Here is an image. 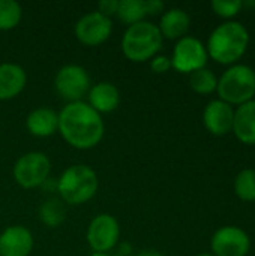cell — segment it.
Listing matches in <instances>:
<instances>
[{"label": "cell", "instance_id": "20", "mask_svg": "<svg viewBox=\"0 0 255 256\" xmlns=\"http://www.w3.org/2000/svg\"><path fill=\"white\" fill-rule=\"evenodd\" d=\"M116 16L128 27L143 21L146 16L144 0H119Z\"/></svg>", "mask_w": 255, "mask_h": 256}, {"label": "cell", "instance_id": "19", "mask_svg": "<svg viewBox=\"0 0 255 256\" xmlns=\"http://www.w3.org/2000/svg\"><path fill=\"white\" fill-rule=\"evenodd\" d=\"M39 220L48 228H57L65 222L66 218V207L65 202L59 198H50L44 201L38 208Z\"/></svg>", "mask_w": 255, "mask_h": 256}, {"label": "cell", "instance_id": "13", "mask_svg": "<svg viewBox=\"0 0 255 256\" xmlns=\"http://www.w3.org/2000/svg\"><path fill=\"white\" fill-rule=\"evenodd\" d=\"M33 246V236L23 225L8 226L0 234V256H29Z\"/></svg>", "mask_w": 255, "mask_h": 256}, {"label": "cell", "instance_id": "15", "mask_svg": "<svg viewBox=\"0 0 255 256\" xmlns=\"http://www.w3.org/2000/svg\"><path fill=\"white\" fill-rule=\"evenodd\" d=\"M87 94H89L87 104L101 116L116 111L120 105V92L110 81H101L92 86Z\"/></svg>", "mask_w": 255, "mask_h": 256}, {"label": "cell", "instance_id": "9", "mask_svg": "<svg viewBox=\"0 0 255 256\" xmlns=\"http://www.w3.org/2000/svg\"><path fill=\"white\" fill-rule=\"evenodd\" d=\"M86 238L93 252H110L117 246L120 240L119 220L108 213L95 216L89 224Z\"/></svg>", "mask_w": 255, "mask_h": 256}, {"label": "cell", "instance_id": "29", "mask_svg": "<svg viewBox=\"0 0 255 256\" xmlns=\"http://www.w3.org/2000/svg\"><path fill=\"white\" fill-rule=\"evenodd\" d=\"M90 256H110L108 254H102V252H93L90 254Z\"/></svg>", "mask_w": 255, "mask_h": 256}, {"label": "cell", "instance_id": "21", "mask_svg": "<svg viewBox=\"0 0 255 256\" xmlns=\"http://www.w3.org/2000/svg\"><path fill=\"white\" fill-rule=\"evenodd\" d=\"M23 18V8L17 0H0V32L15 28Z\"/></svg>", "mask_w": 255, "mask_h": 256}, {"label": "cell", "instance_id": "8", "mask_svg": "<svg viewBox=\"0 0 255 256\" xmlns=\"http://www.w3.org/2000/svg\"><path fill=\"white\" fill-rule=\"evenodd\" d=\"M207 50L203 42L194 36H183L176 42L171 56V68L180 74H192L207 63Z\"/></svg>", "mask_w": 255, "mask_h": 256}, {"label": "cell", "instance_id": "1", "mask_svg": "<svg viewBox=\"0 0 255 256\" xmlns=\"http://www.w3.org/2000/svg\"><path fill=\"white\" fill-rule=\"evenodd\" d=\"M105 132L102 116L87 102L66 104L59 112V134L77 150H90L96 147Z\"/></svg>", "mask_w": 255, "mask_h": 256}, {"label": "cell", "instance_id": "16", "mask_svg": "<svg viewBox=\"0 0 255 256\" xmlns=\"http://www.w3.org/2000/svg\"><path fill=\"white\" fill-rule=\"evenodd\" d=\"M26 128L30 135L36 138L53 136L56 132H59V114L48 106L35 108L26 118Z\"/></svg>", "mask_w": 255, "mask_h": 256}, {"label": "cell", "instance_id": "28", "mask_svg": "<svg viewBox=\"0 0 255 256\" xmlns=\"http://www.w3.org/2000/svg\"><path fill=\"white\" fill-rule=\"evenodd\" d=\"M135 256H164L161 252L153 250V249H147V250H141L140 254H137Z\"/></svg>", "mask_w": 255, "mask_h": 256}, {"label": "cell", "instance_id": "18", "mask_svg": "<svg viewBox=\"0 0 255 256\" xmlns=\"http://www.w3.org/2000/svg\"><path fill=\"white\" fill-rule=\"evenodd\" d=\"M191 24V18L188 12H185L180 8H171L165 10L161 16V21L158 24V28L162 34V38L167 39H182Z\"/></svg>", "mask_w": 255, "mask_h": 256}, {"label": "cell", "instance_id": "26", "mask_svg": "<svg viewBox=\"0 0 255 256\" xmlns=\"http://www.w3.org/2000/svg\"><path fill=\"white\" fill-rule=\"evenodd\" d=\"M117 8H119V0H101L98 3V12L102 14L107 18H111L117 14Z\"/></svg>", "mask_w": 255, "mask_h": 256}, {"label": "cell", "instance_id": "3", "mask_svg": "<svg viewBox=\"0 0 255 256\" xmlns=\"http://www.w3.org/2000/svg\"><path fill=\"white\" fill-rule=\"evenodd\" d=\"M98 189V174L89 165H71L57 178V192L60 200L69 206L86 204L96 195Z\"/></svg>", "mask_w": 255, "mask_h": 256}, {"label": "cell", "instance_id": "27", "mask_svg": "<svg viewBox=\"0 0 255 256\" xmlns=\"http://www.w3.org/2000/svg\"><path fill=\"white\" fill-rule=\"evenodd\" d=\"M164 2L161 0H144V9L146 15H159L164 12Z\"/></svg>", "mask_w": 255, "mask_h": 256}, {"label": "cell", "instance_id": "30", "mask_svg": "<svg viewBox=\"0 0 255 256\" xmlns=\"http://www.w3.org/2000/svg\"><path fill=\"white\" fill-rule=\"evenodd\" d=\"M197 256H215L213 254H201V255H197Z\"/></svg>", "mask_w": 255, "mask_h": 256}, {"label": "cell", "instance_id": "5", "mask_svg": "<svg viewBox=\"0 0 255 256\" xmlns=\"http://www.w3.org/2000/svg\"><path fill=\"white\" fill-rule=\"evenodd\" d=\"M216 92L228 105H242L255 94V70L246 64H233L218 80Z\"/></svg>", "mask_w": 255, "mask_h": 256}, {"label": "cell", "instance_id": "4", "mask_svg": "<svg viewBox=\"0 0 255 256\" xmlns=\"http://www.w3.org/2000/svg\"><path fill=\"white\" fill-rule=\"evenodd\" d=\"M162 39L158 26L143 20L126 28L122 38V52L128 60L143 63L158 56V51L162 48Z\"/></svg>", "mask_w": 255, "mask_h": 256}, {"label": "cell", "instance_id": "24", "mask_svg": "<svg viewBox=\"0 0 255 256\" xmlns=\"http://www.w3.org/2000/svg\"><path fill=\"white\" fill-rule=\"evenodd\" d=\"M213 12L222 18H233L243 9V2L240 0H213L210 3Z\"/></svg>", "mask_w": 255, "mask_h": 256}, {"label": "cell", "instance_id": "22", "mask_svg": "<svg viewBox=\"0 0 255 256\" xmlns=\"http://www.w3.org/2000/svg\"><path fill=\"white\" fill-rule=\"evenodd\" d=\"M189 86L198 94H210L216 90L218 78L215 76V74L210 69L201 68V69L189 74Z\"/></svg>", "mask_w": 255, "mask_h": 256}, {"label": "cell", "instance_id": "2", "mask_svg": "<svg viewBox=\"0 0 255 256\" xmlns=\"http://www.w3.org/2000/svg\"><path fill=\"white\" fill-rule=\"evenodd\" d=\"M249 44V33L246 27L237 21H227L218 26L209 36L207 56L216 63H236L246 51Z\"/></svg>", "mask_w": 255, "mask_h": 256}, {"label": "cell", "instance_id": "7", "mask_svg": "<svg viewBox=\"0 0 255 256\" xmlns=\"http://www.w3.org/2000/svg\"><path fill=\"white\" fill-rule=\"evenodd\" d=\"M90 75L86 68L80 64H65L54 76V87L57 94L68 104L80 102L90 90Z\"/></svg>", "mask_w": 255, "mask_h": 256}, {"label": "cell", "instance_id": "17", "mask_svg": "<svg viewBox=\"0 0 255 256\" xmlns=\"http://www.w3.org/2000/svg\"><path fill=\"white\" fill-rule=\"evenodd\" d=\"M233 132L243 144L255 146V100L237 106L234 111Z\"/></svg>", "mask_w": 255, "mask_h": 256}, {"label": "cell", "instance_id": "10", "mask_svg": "<svg viewBox=\"0 0 255 256\" xmlns=\"http://www.w3.org/2000/svg\"><path fill=\"white\" fill-rule=\"evenodd\" d=\"M77 39L86 46H98L104 44L113 33L111 18L104 16L98 10L83 15L74 27Z\"/></svg>", "mask_w": 255, "mask_h": 256}, {"label": "cell", "instance_id": "6", "mask_svg": "<svg viewBox=\"0 0 255 256\" xmlns=\"http://www.w3.org/2000/svg\"><path fill=\"white\" fill-rule=\"evenodd\" d=\"M51 162L42 152H29L20 156L14 165L12 174L17 184L23 189L41 188L48 178Z\"/></svg>", "mask_w": 255, "mask_h": 256}, {"label": "cell", "instance_id": "14", "mask_svg": "<svg viewBox=\"0 0 255 256\" xmlns=\"http://www.w3.org/2000/svg\"><path fill=\"white\" fill-rule=\"evenodd\" d=\"M27 84V74L17 63H0V100L17 98Z\"/></svg>", "mask_w": 255, "mask_h": 256}, {"label": "cell", "instance_id": "25", "mask_svg": "<svg viewBox=\"0 0 255 256\" xmlns=\"http://www.w3.org/2000/svg\"><path fill=\"white\" fill-rule=\"evenodd\" d=\"M150 69L155 74H165L171 69V60L167 56H155L150 60Z\"/></svg>", "mask_w": 255, "mask_h": 256}, {"label": "cell", "instance_id": "11", "mask_svg": "<svg viewBox=\"0 0 255 256\" xmlns=\"http://www.w3.org/2000/svg\"><path fill=\"white\" fill-rule=\"evenodd\" d=\"M210 248L215 256H246L251 249V240L239 226H222L213 234Z\"/></svg>", "mask_w": 255, "mask_h": 256}, {"label": "cell", "instance_id": "12", "mask_svg": "<svg viewBox=\"0 0 255 256\" xmlns=\"http://www.w3.org/2000/svg\"><path fill=\"white\" fill-rule=\"evenodd\" d=\"M234 110L227 102L216 99L210 100L203 112V123L206 129L215 136H224L233 130Z\"/></svg>", "mask_w": 255, "mask_h": 256}, {"label": "cell", "instance_id": "23", "mask_svg": "<svg viewBox=\"0 0 255 256\" xmlns=\"http://www.w3.org/2000/svg\"><path fill=\"white\" fill-rule=\"evenodd\" d=\"M234 192L242 201H255V170L246 168L237 174L234 180Z\"/></svg>", "mask_w": 255, "mask_h": 256}]
</instances>
